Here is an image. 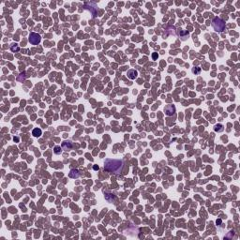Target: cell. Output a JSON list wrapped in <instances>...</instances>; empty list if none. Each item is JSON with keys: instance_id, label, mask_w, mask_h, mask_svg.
<instances>
[{"instance_id": "obj_1", "label": "cell", "mask_w": 240, "mask_h": 240, "mask_svg": "<svg viewBox=\"0 0 240 240\" xmlns=\"http://www.w3.org/2000/svg\"><path fill=\"white\" fill-rule=\"evenodd\" d=\"M123 161L121 160H112V158H107L104 161V169L106 171L114 174H120L123 170Z\"/></svg>"}, {"instance_id": "obj_2", "label": "cell", "mask_w": 240, "mask_h": 240, "mask_svg": "<svg viewBox=\"0 0 240 240\" xmlns=\"http://www.w3.org/2000/svg\"><path fill=\"white\" fill-rule=\"evenodd\" d=\"M212 26H213V28L215 29V31H217V32H222L225 29L224 21L218 18V17L214 18V20L212 21Z\"/></svg>"}, {"instance_id": "obj_3", "label": "cell", "mask_w": 240, "mask_h": 240, "mask_svg": "<svg viewBox=\"0 0 240 240\" xmlns=\"http://www.w3.org/2000/svg\"><path fill=\"white\" fill-rule=\"evenodd\" d=\"M40 40H41V37H40V34L35 33V32H33V33L30 34L29 42L31 43V44L37 45V44H38V43L40 42Z\"/></svg>"}, {"instance_id": "obj_4", "label": "cell", "mask_w": 240, "mask_h": 240, "mask_svg": "<svg viewBox=\"0 0 240 240\" xmlns=\"http://www.w3.org/2000/svg\"><path fill=\"white\" fill-rule=\"evenodd\" d=\"M164 112L167 116H172L176 112V107L174 105H167L164 108Z\"/></svg>"}, {"instance_id": "obj_5", "label": "cell", "mask_w": 240, "mask_h": 240, "mask_svg": "<svg viewBox=\"0 0 240 240\" xmlns=\"http://www.w3.org/2000/svg\"><path fill=\"white\" fill-rule=\"evenodd\" d=\"M127 75H128V77L130 79H131V80H134V79L137 78V76H138V72H137V70H128Z\"/></svg>"}, {"instance_id": "obj_6", "label": "cell", "mask_w": 240, "mask_h": 240, "mask_svg": "<svg viewBox=\"0 0 240 240\" xmlns=\"http://www.w3.org/2000/svg\"><path fill=\"white\" fill-rule=\"evenodd\" d=\"M68 176L70 178H73V179H77L80 177V172H79L78 170H75V169H72L70 170V172L68 174Z\"/></svg>"}, {"instance_id": "obj_7", "label": "cell", "mask_w": 240, "mask_h": 240, "mask_svg": "<svg viewBox=\"0 0 240 240\" xmlns=\"http://www.w3.org/2000/svg\"><path fill=\"white\" fill-rule=\"evenodd\" d=\"M62 148H63L64 150H66V151H70V150H71V148H72V144H71V142H70V141L63 142H62Z\"/></svg>"}, {"instance_id": "obj_8", "label": "cell", "mask_w": 240, "mask_h": 240, "mask_svg": "<svg viewBox=\"0 0 240 240\" xmlns=\"http://www.w3.org/2000/svg\"><path fill=\"white\" fill-rule=\"evenodd\" d=\"M32 134H33V136H35V137H40V136L42 134V131H41L40 128H34L33 131H32Z\"/></svg>"}, {"instance_id": "obj_9", "label": "cell", "mask_w": 240, "mask_h": 240, "mask_svg": "<svg viewBox=\"0 0 240 240\" xmlns=\"http://www.w3.org/2000/svg\"><path fill=\"white\" fill-rule=\"evenodd\" d=\"M54 152L58 155V154H60L61 152H62V148H61L60 146H54Z\"/></svg>"}, {"instance_id": "obj_10", "label": "cell", "mask_w": 240, "mask_h": 240, "mask_svg": "<svg viewBox=\"0 0 240 240\" xmlns=\"http://www.w3.org/2000/svg\"><path fill=\"white\" fill-rule=\"evenodd\" d=\"M10 50L12 51V52H18L19 51V46L16 43L15 44H12L10 47Z\"/></svg>"}, {"instance_id": "obj_11", "label": "cell", "mask_w": 240, "mask_h": 240, "mask_svg": "<svg viewBox=\"0 0 240 240\" xmlns=\"http://www.w3.org/2000/svg\"><path fill=\"white\" fill-rule=\"evenodd\" d=\"M215 130L216 131H222L223 130V126L220 125V124H218V125H217V126L215 127Z\"/></svg>"}, {"instance_id": "obj_12", "label": "cell", "mask_w": 240, "mask_h": 240, "mask_svg": "<svg viewBox=\"0 0 240 240\" xmlns=\"http://www.w3.org/2000/svg\"><path fill=\"white\" fill-rule=\"evenodd\" d=\"M192 72L193 73H196V74H199L201 72V68H192Z\"/></svg>"}, {"instance_id": "obj_13", "label": "cell", "mask_w": 240, "mask_h": 240, "mask_svg": "<svg viewBox=\"0 0 240 240\" xmlns=\"http://www.w3.org/2000/svg\"><path fill=\"white\" fill-rule=\"evenodd\" d=\"M157 57H158L157 54H156V52H155V54H153V58H154V59H156Z\"/></svg>"}, {"instance_id": "obj_14", "label": "cell", "mask_w": 240, "mask_h": 240, "mask_svg": "<svg viewBox=\"0 0 240 240\" xmlns=\"http://www.w3.org/2000/svg\"><path fill=\"white\" fill-rule=\"evenodd\" d=\"M98 169H100V167H98V166H97V165H95V166H94V170H98Z\"/></svg>"}]
</instances>
